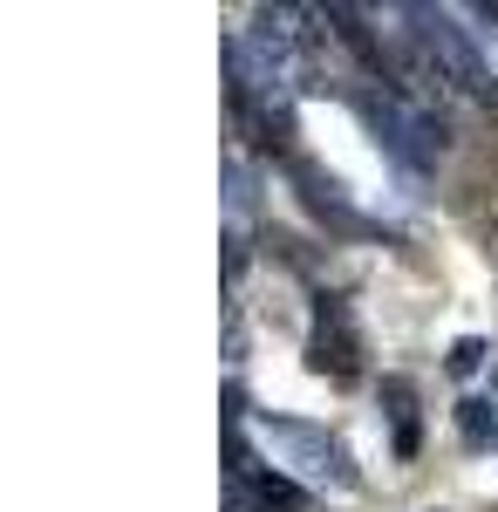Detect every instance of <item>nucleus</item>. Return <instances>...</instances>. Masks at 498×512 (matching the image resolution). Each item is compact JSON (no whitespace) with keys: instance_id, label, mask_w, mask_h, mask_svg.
I'll return each instance as SVG.
<instances>
[{"instance_id":"nucleus-6","label":"nucleus","mask_w":498,"mask_h":512,"mask_svg":"<svg viewBox=\"0 0 498 512\" xmlns=\"http://www.w3.org/2000/svg\"><path fill=\"white\" fill-rule=\"evenodd\" d=\"M478 369H485V342H478V335H464L458 349H451V376H478Z\"/></svg>"},{"instance_id":"nucleus-8","label":"nucleus","mask_w":498,"mask_h":512,"mask_svg":"<svg viewBox=\"0 0 498 512\" xmlns=\"http://www.w3.org/2000/svg\"><path fill=\"white\" fill-rule=\"evenodd\" d=\"M226 274H232V280L246 274V233H239V226L226 233Z\"/></svg>"},{"instance_id":"nucleus-2","label":"nucleus","mask_w":498,"mask_h":512,"mask_svg":"<svg viewBox=\"0 0 498 512\" xmlns=\"http://www.w3.org/2000/svg\"><path fill=\"white\" fill-rule=\"evenodd\" d=\"M307 369L314 376H355V335H348V308L335 294H321V328L307 342Z\"/></svg>"},{"instance_id":"nucleus-7","label":"nucleus","mask_w":498,"mask_h":512,"mask_svg":"<svg viewBox=\"0 0 498 512\" xmlns=\"http://www.w3.org/2000/svg\"><path fill=\"white\" fill-rule=\"evenodd\" d=\"M464 21H478V41H485V48H498V7H492V0L464 7Z\"/></svg>"},{"instance_id":"nucleus-3","label":"nucleus","mask_w":498,"mask_h":512,"mask_svg":"<svg viewBox=\"0 0 498 512\" xmlns=\"http://www.w3.org/2000/svg\"><path fill=\"white\" fill-rule=\"evenodd\" d=\"M321 21H328V28H335V35H342L348 48H355V62H362V69H376V76H383V48H376V35H369L362 7H328Z\"/></svg>"},{"instance_id":"nucleus-4","label":"nucleus","mask_w":498,"mask_h":512,"mask_svg":"<svg viewBox=\"0 0 498 512\" xmlns=\"http://www.w3.org/2000/svg\"><path fill=\"white\" fill-rule=\"evenodd\" d=\"M458 437L464 444H492L498 437V410L485 403V396H464L458 403Z\"/></svg>"},{"instance_id":"nucleus-1","label":"nucleus","mask_w":498,"mask_h":512,"mask_svg":"<svg viewBox=\"0 0 498 512\" xmlns=\"http://www.w3.org/2000/svg\"><path fill=\"white\" fill-rule=\"evenodd\" d=\"M403 21H417V48H423V62H430L437 76L458 82L464 96L498 103V82H492V69H485V55L471 48V28H458L464 14H451V7H403Z\"/></svg>"},{"instance_id":"nucleus-5","label":"nucleus","mask_w":498,"mask_h":512,"mask_svg":"<svg viewBox=\"0 0 498 512\" xmlns=\"http://www.w3.org/2000/svg\"><path fill=\"white\" fill-rule=\"evenodd\" d=\"M383 403H389V417H396V431L417 424V383L410 376H383Z\"/></svg>"},{"instance_id":"nucleus-9","label":"nucleus","mask_w":498,"mask_h":512,"mask_svg":"<svg viewBox=\"0 0 498 512\" xmlns=\"http://www.w3.org/2000/svg\"><path fill=\"white\" fill-rule=\"evenodd\" d=\"M417 444H423V431H417V424H403V431H396V458H417Z\"/></svg>"}]
</instances>
